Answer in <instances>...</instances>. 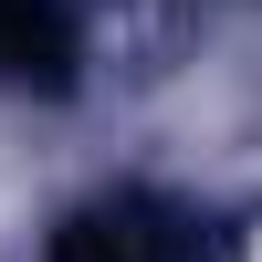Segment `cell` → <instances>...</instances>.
Returning <instances> with one entry per match:
<instances>
[{
    "instance_id": "1",
    "label": "cell",
    "mask_w": 262,
    "mask_h": 262,
    "mask_svg": "<svg viewBox=\"0 0 262 262\" xmlns=\"http://www.w3.org/2000/svg\"><path fill=\"white\" fill-rule=\"evenodd\" d=\"M147 252H158L147 210H95V221H74L53 242V262H147Z\"/></svg>"
}]
</instances>
